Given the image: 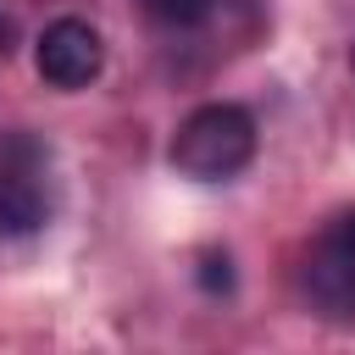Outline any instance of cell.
Wrapping results in <instances>:
<instances>
[{"mask_svg":"<svg viewBox=\"0 0 355 355\" xmlns=\"http://www.w3.org/2000/svg\"><path fill=\"white\" fill-rule=\"evenodd\" d=\"M166 155H172V166H178L183 178H194V183H227V178H239V172L250 166V155H255V116H250L244 105H227V100L200 105V111H189V116L178 122Z\"/></svg>","mask_w":355,"mask_h":355,"instance_id":"obj_1","label":"cell"},{"mask_svg":"<svg viewBox=\"0 0 355 355\" xmlns=\"http://www.w3.org/2000/svg\"><path fill=\"white\" fill-rule=\"evenodd\" d=\"M305 294L322 316L355 322V211L333 216L305 250Z\"/></svg>","mask_w":355,"mask_h":355,"instance_id":"obj_2","label":"cell"},{"mask_svg":"<svg viewBox=\"0 0 355 355\" xmlns=\"http://www.w3.org/2000/svg\"><path fill=\"white\" fill-rule=\"evenodd\" d=\"M50 222V178H44V150L17 144L11 161L0 166V239H28Z\"/></svg>","mask_w":355,"mask_h":355,"instance_id":"obj_3","label":"cell"},{"mask_svg":"<svg viewBox=\"0 0 355 355\" xmlns=\"http://www.w3.org/2000/svg\"><path fill=\"white\" fill-rule=\"evenodd\" d=\"M105 67V39L83 17H61L39 33V78L55 89H89Z\"/></svg>","mask_w":355,"mask_h":355,"instance_id":"obj_4","label":"cell"},{"mask_svg":"<svg viewBox=\"0 0 355 355\" xmlns=\"http://www.w3.org/2000/svg\"><path fill=\"white\" fill-rule=\"evenodd\" d=\"M211 6L216 0H144V11L155 22H166V28H194V22L211 17Z\"/></svg>","mask_w":355,"mask_h":355,"instance_id":"obj_5","label":"cell"}]
</instances>
